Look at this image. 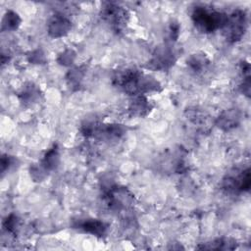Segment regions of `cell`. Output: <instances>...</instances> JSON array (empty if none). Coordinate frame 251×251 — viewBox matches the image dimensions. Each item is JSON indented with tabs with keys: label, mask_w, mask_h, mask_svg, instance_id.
Returning <instances> with one entry per match:
<instances>
[{
	"label": "cell",
	"mask_w": 251,
	"mask_h": 251,
	"mask_svg": "<svg viewBox=\"0 0 251 251\" xmlns=\"http://www.w3.org/2000/svg\"><path fill=\"white\" fill-rule=\"evenodd\" d=\"M113 81L115 85L122 88L126 93L131 96L160 91L161 88L158 80L151 75H144L136 69H125L118 71L113 77Z\"/></svg>",
	"instance_id": "obj_1"
},
{
	"label": "cell",
	"mask_w": 251,
	"mask_h": 251,
	"mask_svg": "<svg viewBox=\"0 0 251 251\" xmlns=\"http://www.w3.org/2000/svg\"><path fill=\"white\" fill-rule=\"evenodd\" d=\"M226 16L206 6H196L191 14L195 27L202 33H210L223 28Z\"/></svg>",
	"instance_id": "obj_2"
},
{
	"label": "cell",
	"mask_w": 251,
	"mask_h": 251,
	"mask_svg": "<svg viewBox=\"0 0 251 251\" xmlns=\"http://www.w3.org/2000/svg\"><path fill=\"white\" fill-rule=\"evenodd\" d=\"M247 27V17L243 10L236 9L226 16V23L223 26L224 35L226 41L234 43L239 41L245 34Z\"/></svg>",
	"instance_id": "obj_3"
},
{
	"label": "cell",
	"mask_w": 251,
	"mask_h": 251,
	"mask_svg": "<svg viewBox=\"0 0 251 251\" xmlns=\"http://www.w3.org/2000/svg\"><path fill=\"white\" fill-rule=\"evenodd\" d=\"M100 16L101 19L117 32L124 30L129 18V14L126 8L113 2L104 3L101 8Z\"/></svg>",
	"instance_id": "obj_4"
},
{
	"label": "cell",
	"mask_w": 251,
	"mask_h": 251,
	"mask_svg": "<svg viewBox=\"0 0 251 251\" xmlns=\"http://www.w3.org/2000/svg\"><path fill=\"white\" fill-rule=\"evenodd\" d=\"M106 201L110 209L114 211H122L132 206L134 196L126 187L113 186L106 193Z\"/></svg>",
	"instance_id": "obj_5"
},
{
	"label": "cell",
	"mask_w": 251,
	"mask_h": 251,
	"mask_svg": "<svg viewBox=\"0 0 251 251\" xmlns=\"http://www.w3.org/2000/svg\"><path fill=\"white\" fill-rule=\"evenodd\" d=\"M176 61V54L173 46L165 44L156 48L147 68L154 71H166Z\"/></svg>",
	"instance_id": "obj_6"
},
{
	"label": "cell",
	"mask_w": 251,
	"mask_h": 251,
	"mask_svg": "<svg viewBox=\"0 0 251 251\" xmlns=\"http://www.w3.org/2000/svg\"><path fill=\"white\" fill-rule=\"evenodd\" d=\"M251 184L250 170L247 168L239 173H231L223 179V188L227 192H243L249 190Z\"/></svg>",
	"instance_id": "obj_7"
},
{
	"label": "cell",
	"mask_w": 251,
	"mask_h": 251,
	"mask_svg": "<svg viewBox=\"0 0 251 251\" xmlns=\"http://www.w3.org/2000/svg\"><path fill=\"white\" fill-rule=\"evenodd\" d=\"M71 28L72 23L66 16L62 14L54 15L47 25L48 33L51 37L54 38L65 36L69 33Z\"/></svg>",
	"instance_id": "obj_8"
},
{
	"label": "cell",
	"mask_w": 251,
	"mask_h": 251,
	"mask_svg": "<svg viewBox=\"0 0 251 251\" xmlns=\"http://www.w3.org/2000/svg\"><path fill=\"white\" fill-rule=\"evenodd\" d=\"M241 121L240 112L236 109H228L224 111L217 119V126L223 130H230L236 127Z\"/></svg>",
	"instance_id": "obj_9"
},
{
	"label": "cell",
	"mask_w": 251,
	"mask_h": 251,
	"mask_svg": "<svg viewBox=\"0 0 251 251\" xmlns=\"http://www.w3.org/2000/svg\"><path fill=\"white\" fill-rule=\"evenodd\" d=\"M152 110V105L145 95H135L130 100L128 111L134 117L143 118Z\"/></svg>",
	"instance_id": "obj_10"
},
{
	"label": "cell",
	"mask_w": 251,
	"mask_h": 251,
	"mask_svg": "<svg viewBox=\"0 0 251 251\" xmlns=\"http://www.w3.org/2000/svg\"><path fill=\"white\" fill-rule=\"evenodd\" d=\"M186 64L188 68L195 74H202L206 72V70L208 69L210 65V61L206 56V54L202 52H196L194 54H191L187 58Z\"/></svg>",
	"instance_id": "obj_11"
},
{
	"label": "cell",
	"mask_w": 251,
	"mask_h": 251,
	"mask_svg": "<svg viewBox=\"0 0 251 251\" xmlns=\"http://www.w3.org/2000/svg\"><path fill=\"white\" fill-rule=\"evenodd\" d=\"M78 227L84 232L90 233L97 237H102L107 230V226H105V224L96 219L84 220L78 225Z\"/></svg>",
	"instance_id": "obj_12"
},
{
	"label": "cell",
	"mask_w": 251,
	"mask_h": 251,
	"mask_svg": "<svg viewBox=\"0 0 251 251\" xmlns=\"http://www.w3.org/2000/svg\"><path fill=\"white\" fill-rule=\"evenodd\" d=\"M20 99L25 105H30L35 103L40 97V89L33 83H27L23 86L20 92Z\"/></svg>",
	"instance_id": "obj_13"
},
{
	"label": "cell",
	"mask_w": 251,
	"mask_h": 251,
	"mask_svg": "<svg viewBox=\"0 0 251 251\" xmlns=\"http://www.w3.org/2000/svg\"><path fill=\"white\" fill-rule=\"evenodd\" d=\"M60 162V155L57 146H53L48 152L45 154L44 158L42 159L40 165L44 168L46 172H50L55 170Z\"/></svg>",
	"instance_id": "obj_14"
},
{
	"label": "cell",
	"mask_w": 251,
	"mask_h": 251,
	"mask_svg": "<svg viewBox=\"0 0 251 251\" xmlns=\"http://www.w3.org/2000/svg\"><path fill=\"white\" fill-rule=\"evenodd\" d=\"M201 249H209V250H232L236 248V242L231 238H218L213 240L212 242L206 243Z\"/></svg>",
	"instance_id": "obj_15"
},
{
	"label": "cell",
	"mask_w": 251,
	"mask_h": 251,
	"mask_svg": "<svg viewBox=\"0 0 251 251\" xmlns=\"http://www.w3.org/2000/svg\"><path fill=\"white\" fill-rule=\"evenodd\" d=\"M22 23L20 16L14 11H8L3 17L1 30L2 31H10L17 29Z\"/></svg>",
	"instance_id": "obj_16"
},
{
	"label": "cell",
	"mask_w": 251,
	"mask_h": 251,
	"mask_svg": "<svg viewBox=\"0 0 251 251\" xmlns=\"http://www.w3.org/2000/svg\"><path fill=\"white\" fill-rule=\"evenodd\" d=\"M83 75H84V70L81 67L75 68V69L70 71L67 75V80H68L69 85L71 87H74V86L77 87L80 84V81L82 80Z\"/></svg>",
	"instance_id": "obj_17"
},
{
	"label": "cell",
	"mask_w": 251,
	"mask_h": 251,
	"mask_svg": "<svg viewBox=\"0 0 251 251\" xmlns=\"http://www.w3.org/2000/svg\"><path fill=\"white\" fill-rule=\"evenodd\" d=\"M3 226H4V228L10 232V233H13L15 234L19 227H20V221L18 219L17 216L15 215H10L9 217L6 218V220L4 221L3 223Z\"/></svg>",
	"instance_id": "obj_18"
},
{
	"label": "cell",
	"mask_w": 251,
	"mask_h": 251,
	"mask_svg": "<svg viewBox=\"0 0 251 251\" xmlns=\"http://www.w3.org/2000/svg\"><path fill=\"white\" fill-rule=\"evenodd\" d=\"M75 57V52H74L73 50L68 49V50H65V51L60 55L58 61H59V63H60L61 65L67 66V65H70V64H72V63L74 62Z\"/></svg>",
	"instance_id": "obj_19"
},
{
	"label": "cell",
	"mask_w": 251,
	"mask_h": 251,
	"mask_svg": "<svg viewBox=\"0 0 251 251\" xmlns=\"http://www.w3.org/2000/svg\"><path fill=\"white\" fill-rule=\"evenodd\" d=\"M29 61L33 62L35 64H39L41 62H44V54L39 49L36 50V51H33L31 53V55L29 56Z\"/></svg>",
	"instance_id": "obj_20"
},
{
	"label": "cell",
	"mask_w": 251,
	"mask_h": 251,
	"mask_svg": "<svg viewBox=\"0 0 251 251\" xmlns=\"http://www.w3.org/2000/svg\"><path fill=\"white\" fill-rule=\"evenodd\" d=\"M12 164H13L12 158L8 155H3L2 158H1V171H2V173L4 174L5 171L8 170L11 167Z\"/></svg>",
	"instance_id": "obj_21"
}]
</instances>
